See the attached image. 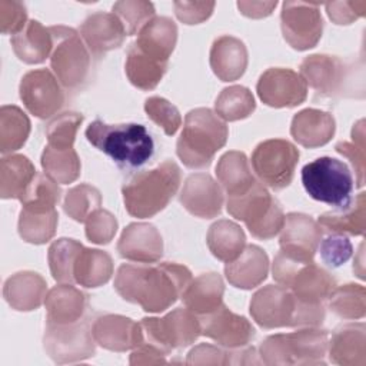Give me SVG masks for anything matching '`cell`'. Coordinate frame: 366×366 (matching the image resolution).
Here are the masks:
<instances>
[{"label": "cell", "instance_id": "obj_2", "mask_svg": "<svg viewBox=\"0 0 366 366\" xmlns=\"http://www.w3.org/2000/svg\"><path fill=\"white\" fill-rule=\"evenodd\" d=\"M180 180V169L173 160H164L154 169L136 173L122 187L127 213L137 219L157 214L177 193Z\"/></svg>", "mask_w": 366, "mask_h": 366}, {"label": "cell", "instance_id": "obj_33", "mask_svg": "<svg viewBox=\"0 0 366 366\" xmlns=\"http://www.w3.org/2000/svg\"><path fill=\"white\" fill-rule=\"evenodd\" d=\"M317 223L330 233L362 236L366 227V193H359L347 204L323 213Z\"/></svg>", "mask_w": 366, "mask_h": 366}, {"label": "cell", "instance_id": "obj_13", "mask_svg": "<svg viewBox=\"0 0 366 366\" xmlns=\"http://www.w3.org/2000/svg\"><path fill=\"white\" fill-rule=\"evenodd\" d=\"M89 322L46 326L43 345L49 357L59 365L81 362L94 356L96 345Z\"/></svg>", "mask_w": 366, "mask_h": 366}, {"label": "cell", "instance_id": "obj_32", "mask_svg": "<svg viewBox=\"0 0 366 366\" xmlns=\"http://www.w3.org/2000/svg\"><path fill=\"white\" fill-rule=\"evenodd\" d=\"M11 47L23 63L39 64L51 54L53 37L40 21L29 20L23 30L11 36Z\"/></svg>", "mask_w": 366, "mask_h": 366}, {"label": "cell", "instance_id": "obj_29", "mask_svg": "<svg viewBox=\"0 0 366 366\" xmlns=\"http://www.w3.org/2000/svg\"><path fill=\"white\" fill-rule=\"evenodd\" d=\"M47 283L36 272H19L10 276L3 286V296L11 309L30 312L40 307L46 299Z\"/></svg>", "mask_w": 366, "mask_h": 366}, {"label": "cell", "instance_id": "obj_9", "mask_svg": "<svg viewBox=\"0 0 366 366\" xmlns=\"http://www.w3.org/2000/svg\"><path fill=\"white\" fill-rule=\"evenodd\" d=\"M302 183L312 199L335 207L347 204L353 192V176L347 164L327 156L303 166Z\"/></svg>", "mask_w": 366, "mask_h": 366}, {"label": "cell", "instance_id": "obj_24", "mask_svg": "<svg viewBox=\"0 0 366 366\" xmlns=\"http://www.w3.org/2000/svg\"><path fill=\"white\" fill-rule=\"evenodd\" d=\"M329 359L340 366L366 365V326L365 323H346L339 326L329 343Z\"/></svg>", "mask_w": 366, "mask_h": 366}, {"label": "cell", "instance_id": "obj_37", "mask_svg": "<svg viewBox=\"0 0 366 366\" xmlns=\"http://www.w3.org/2000/svg\"><path fill=\"white\" fill-rule=\"evenodd\" d=\"M112 274L113 260L109 253L99 249H81L73 269L77 285L83 287H99L107 283Z\"/></svg>", "mask_w": 366, "mask_h": 366}, {"label": "cell", "instance_id": "obj_58", "mask_svg": "<svg viewBox=\"0 0 366 366\" xmlns=\"http://www.w3.org/2000/svg\"><path fill=\"white\" fill-rule=\"evenodd\" d=\"M277 1H237L239 11L250 19H262L272 14Z\"/></svg>", "mask_w": 366, "mask_h": 366}, {"label": "cell", "instance_id": "obj_26", "mask_svg": "<svg viewBox=\"0 0 366 366\" xmlns=\"http://www.w3.org/2000/svg\"><path fill=\"white\" fill-rule=\"evenodd\" d=\"M269 272V257L256 244L244 246L243 252L224 266L227 282L237 289H253L259 286Z\"/></svg>", "mask_w": 366, "mask_h": 366}, {"label": "cell", "instance_id": "obj_15", "mask_svg": "<svg viewBox=\"0 0 366 366\" xmlns=\"http://www.w3.org/2000/svg\"><path fill=\"white\" fill-rule=\"evenodd\" d=\"M299 74L323 97H342L349 92L350 67L336 56L310 54L300 63Z\"/></svg>", "mask_w": 366, "mask_h": 366}, {"label": "cell", "instance_id": "obj_3", "mask_svg": "<svg viewBox=\"0 0 366 366\" xmlns=\"http://www.w3.org/2000/svg\"><path fill=\"white\" fill-rule=\"evenodd\" d=\"M325 313V306L302 303L283 286H264L250 300V315L263 329L316 327L323 323Z\"/></svg>", "mask_w": 366, "mask_h": 366}, {"label": "cell", "instance_id": "obj_4", "mask_svg": "<svg viewBox=\"0 0 366 366\" xmlns=\"http://www.w3.org/2000/svg\"><path fill=\"white\" fill-rule=\"evenodd\" d=\"M86 137L89 143L123 169L143 166L154 152V142L150 133L143 124L137 123L107 124L102 120H94L87 126Z\"/></svg>", "mask_w": 366, "mask_h": 366}, {"label": "cell", "instance_id": "obj_50", "mask_svg": "<svg viewBox=\"0 0 366 366\" xmlns=\"http://www.w3.org/2000/svg\"><path fill=\"white\" fill-rule=\"evenodd\" d=\"M365 122L359 120L352 129L353 143L339 142L335 149L337 153L350 160L355 170L356 187H362L365 183Z\"/></svg>", "mask_w": 366, "mask_h": 366}, {"label": "cell", "instance_id": "obj_7", "mask_svg": "<svg viewBox=\"0 0 366 366\" xmlns=\"http://www.w3.org/2000/svg\"><path fill=\"white\" fill-rule=\"evenodd\" d=\"M226 209L234 219L246 224L253 237L260 240L274 237L285 223L280 203L259 182H254L242 194L227 196Z\"/></svg>", "mask_w": 366, "mask_h": 366}, {"label": "cell", "instance_id": "obj_44", "mask_svg": "<svg viewBox=\"0 0 366 366\" xmlns=\"http://www.w3.org/2000/svg\"><path fill=\"white\" fill-rule=\"evenodd\" d=\"M327 300L330 310L342 319H362L366 313V290L362 285L336 286Z\"/></svg>", "mask_w": 366, "mask_h": 366}, {"label": "cell", "instance_id": "obj_40", "mask_svg": "<svg viewBox=\"0 0 366 366\" xmlns=\"http://www.w3.org/2000/svg\"><path fill=\"white\" fill-rule=\"evenodd\" d=\"M30 134V120L17 106L0 109V152L3 154L19 150Z\"/></svg>", "mask_w": 366, "mask_h": 366}, {"label": "cell", "instance_id": "obj_47", "mask_svg": "<svg viewBox=\"0 0 366 366\" xmlns=\"http://www.w3.org/2000/svg\"><path fill=\"white\" fill-rule=\"evenodd\" d=\"M113 14L122 21L126 36H133L154 17V6L144 0H122L113 4Z\"/></svg>", "mask_w": 366, "mask_h": 366}, {"label": "cell", "instance_id": "obj_28", "mask_svg": "<svg viewBox=\"0 0 366 366\" xmlns=\"http://www.w3.org/2000/svg\"><path fill=\"white\" fill-rule=\"evenodd\" d=\"M177 41L176 23L164 16L153 17L137 33V40L133 43L146 56L169 63Z\"/></svg>", "mask_w": 366, "mask_h": 366}, {"label": "cell", "instance_id": "obj_14", "mask_svg": "<svg viewBox=\"0 0 366 366\" xmlns=\"http://www.w3.org/2000/svg\"><path fill=\"white\" fill-rule=\"evenodd\" d=\"M280 26L283 39L299 51L317 44L323 33V19L319 3L285 1L282 4Z\"/></svg>", "mask_w": 366, "mask_h": 366}, {"label": "cell", "instance_id": "obj_43", "mask_svg": "<svg viewBox=\"0 0 366 366\" xmlns=\"http://www.w3.org/2000/svg\"><path fill=\"white\" fill-rule=\"evenodd\" d=\"M256 109L254 97L247 87L230 86L220 92L214 103V113L226 120L236 122L249 117Z\"/></svg>", "mask_w": 366, "mask_h": 366}, {"label": "cell", "instance_id": "obj_42", "mask_svg": "<svg viewBox=\"0 0 366 366\" xmlns=\"http://www.w3.org/2000/svg\"><path fill=\"white\" fill-rule=\"evenodd\" d=\"M84 246L74 240L61 237L54 240L47 252V260L50 266L51 276L59 283H76L73 276V269L79 253Z\"/></svg>", "mask_w": 366, "mask_h": 366}, {"label": "cell", "instance_id": "obj_55", "mask_svg": "<svg viewBox=\"0 0 366 366\" xmlns=\"http://www.w3.org/2000/svg\"><path fill=\"white\" fill-rule=\"evenodd\" d=\"M176 17L184 24H199L207 20L216 3L214 1H174Z\"/></svg>", "mask_w": 366, "mask_h": 366}, {"label": "cell", "instance_id": "obj_11", "mask_svg": "<svg viewBox=\"0 0 366 366\" xmlns=\"http://www.w3.org/2000/svg\"><path fill=\"white\" fill-rule=\"evenodd\" d=\"M147 342L167 355L194 343L202 335L200 319L189 309H174L163 317H144L140 322Z\"/></svg>", "mask_w": 366, "mask_h": 366}, {"label": "cell", "instance_id": "obj_56", "mask_svg": "<svg viewBox=\"0 0 366 366\" xmlns=\"http://www.w3.org/2000/svg\"><path fill=\"white\" fill-rule=\"evenodd\" d=\"M326 13L329 16V19L335 23V24H350L355 20H357L359 17L365 16L366 11V1L360 0V1H332L327 3L326 6Z\"/></svg>", "mask_w": 366, "mask_h": 366}, {"label": "cell", "instance_id": "obj_10", "mask_svg": "<svg viewBox=\"0 0 366 366\" xmlns=\"http://www.w3.org/2000/svg\"><path fill=\"white\" fill-rule=\"evenodd\" d=\"M53 37L50 66L66 89H77L86 83L90 73V53L81 36L67 26L49 27Z\"/></svg>", "mask_w": 366, "mask_h": 366}, {"label": "cell", "instance_id": "obj_8", "mask_svg": "<svg viewBox=\"0 0 366 366\" xmlns=\"http://www.w3.org/2000/svg\"><path fill=\"white\" fill-rule=\"evenodd\" d=\"M273 279L307 305H325L336 287L335 277L315 262H299L279 252L272 266Z\"/></svg>", "mask_w": 366, "mask_h": 366}, {"label": "cell", "instance_id": "obj_20", "mask_svg": "<svg viewBox=\"0 0 366 366\" xmlns=\"http://www.w3.org/2000/svg\"><path fill=\"white\" fill-rule=\"evenodd\" d=\"M179 200L190 214L212 219L222 212L223 192L210 174L194 173L184 180Z\"/></svg>", "mask_w": 366, "mask_h": 366}, {"label": "cell", "instance_id": "obj_31", "mask_svg": "<svg viewBox=\"0 0 366 366\" xmlns=\"http://www.w3.org/2000/svg\"><path fill=\"white\" fill-rule=\"evenodd\" d=\"M224 283L219 273H204L192 279L184 292L182 300L190 312L196 316L207 315L216 310L223 303Z\"/></svg>", "mask_w": 366, "mask_h": 366}, {"label": "cell", "instance_id": "obj_18", "mask_svg": "<svg viewBox=\"0 0 366 366\" xmlns=\"http://www.w3.org/2000/svg\"><path fill=\"white\" fill-rule=\"evenodd\" d=\"M280 232V252L305 263L313 262L323 233L315 219L303 213H289Z\"/></svg>", "mask_w": 366, "mask_h": 366}, {"label": "cell", "instance_id": "obj_22", "mask_svg": "<svg viewBox=\"0 0 366 366\" xmlns=\"http://www.w3.org/2000/svg\"><path fill=\"white\" fill-rule=\"evenodd\" d=\"M117 252L132 262L156 263L163 254V239L150 223H130L122 232Z\"/></svg>", "mask_w": 366, "mask_h": 366}, {"label": "cell", "instance_id": "obj_36", "mask_svg": "<svg viewBox=\"0 0 366 366\" xmlns=\"http://www.w3.org/2000/svg\"><path fill=\"white\" fill-rule=\"evenodd\" d=\"M207 247L212 254L222 262L234 260L246 246V236L243 229L232 220L214 222L206 236Z\"/></svg>", "mask_w": 366, "mask_h": 366}, {"label": "cell", "instance_id": "obj_51", "mask_svg": "<svg viewBox=\"0 0 366 366\" xmlns=\"http://www.w3.org/2000/svg\"><path fill=\"white\" fill-rule=\"evenodd\" d=\"M86 237L96 244H107L117 232L116 217L104 209H96L86 219Z\"/></svg>", "mask_w": 366, "mask_h": 366}, {"label": "cell", "instance_id": "obj_48", "mask_svg": "<svg viewBox=\"0 0 366 366\" xmlns=\"http://www.w3.org/2000/svg\"><path fill=\"white\" fill-rule=\"evenodd\" d=\"M83 122V114L64 112L53 117L46 126L47 144L57 149L73 147L77 130Z\"/></svg>", "mask_w": 366, "mask_h": 366}, {"label": "cell", "instance_id": "obj_38", "mask_svg": "<svg viewBox=\"0 0 366 366\" xmlns=\"http://www.w3.org/2000/svg\"><path fill=\"white\" fill-rule=\"evenodd\" d=\"M169 63L154 60L142 53L133 43L127 50L126 76L130 83L142 90H153L163 79Z\"/></svg>", "mask_w": 366, "mask_h": 366}, {"label": "cell", "instance_id": "obj_34", "mask_svg": "<svg viewBox=\"0 0 366 366\" xmlns=\"http://www.w3.org/2000/svg\"><path fill=\"white\" fill-rule=\"evenodd\" d=\"M37 172L23 154L4 156L0 160V196L21 200Z\"/></svg>", "mask_w": 366, "mask_h": 366}, {"label": "cell", "instance_id": "obj_52", "mask_svg": "<svg viewBox=\"0 0 366 366\" xmlns=\"http://www.w3.org/2000/svg\"><path fill=\"white\" fill-rule=\"evenodd\" d=\"M317 249L320 252L322 260L329 267H333V269L345 264L353 253V246L349 237L340 233L327 234L323 240H320Z\"/></svg>", "mask_w": 366, "mask_h": 366}, {"label": "cell", "instance_id": "obj_35", "mask_svg": "<svg viewBox=\"0 0 366 366\" xmlns=\"http://www.w3.org/2000/svg\"><path fill=\"white\" fill-rule=\"evenodd\" d=\"M216 176L227 196L242 194L256 182L246 154L237 150H230L219 159Z\"/></svg>", "mask_w": 366, "mask_h": 366}, {"label": "cell", "instance_id": "obj_25", "mask_svg": "<svg viewBox=\"0 0 366 366\" xmlns=\"http://www.w3.org/2000/svg\"><path fill=\"white\" fill-rule=\"evenodd\" d=\"M336 130L335 117L319 109H305L293 116L290 124L292 137L303 147L315 149L332 140Z\"/></svg>", "mask_w": 366, "mask_h": 366}, {"label": "cell", "instance_id": "obj_54", "mask_svg": "<svg viewBox=\"0 0 366 366\" xmlns=\"http://www.w3.org/2000/svg\"><path fill=\"white\" fill-rule=\"evenodd\" d=\"M187 365H230L233 363V352L222 347L202 343L194 346L186 359Z\"/></svg>", "mask_w": 366, "mask_h": 366}, {"label": "cell", "instance_id": "obj_19", "mask_svg": "<svg viewBox=\"0 0 366 366\" xmlns=\"http://www.w3.org/2000/svg\"><path fill=\"white\" fill-rule=\"evenodd\" d=\"M202 335L227 349H240L250 343L256 335L252 323L240 315L233 313L223 303L213 312L199 317Z\"/></svg>", "mask_w": 366, "mask_h": 366}, {"label": "cell", "instance_id": "obj_5", "mask_svg": "<svg viewBox=\"0 0 366 366\" xmlns=\"http://www.w3.org/2000/svg\"><path fill=\"white\" fill-rule=\"evenodd\" d=\"M227 136L226 123L214 112L206 107L193 109L184 117L176 153L186 167L204 169L226 144Z\"/></svg>", "mask_w": 366, "mask_h": 366}, {"label": "cell", "instance_id": "obj_46", "mask_svg": "<svg viewBox=\"0 0 366 366\" xmlns=\"http://www.w3.org/2000/svg\"><path fill=\"white\" fill-rule=\"evenodd\" d=\"M60 194L61 190L53 179H50L47 174L37 173L20 202L23 209L47 212L56 209Z\"/></svg>", "mask_w": 366, "mask_h": 366}, {"label": "cell", "instance_id": "obj_45", "mask_svg": "<svg viewBox=\"0 0 366 366\" xmlns=\"http://www.w3.org/2000/svg\"><path fill=\"white\" fill-rule=\"evenodd\" d=\"M102 204L100 192L87 183L71 187L64 197V213L79 223H84L86 219Z\"/></svg>", "mask_w": 366, "mask_h": 366}, {"label": "cell", "instance_id": "obj_27", "mask_svg": "<svg viewBox=\"0 0 366 366\" xmlns=\"http://www.w3.org/2000/svg\"><path fill=\"white\" fill-rule=\"evenodd\" d=\"M49 325H69L81 320L87 307V295L71 283H60L50 289L44 299Z\"/></svg>", "mask_w": 366, "mask_h": 366}, {"label": "cell", "instance_id": "obj_1", "mask_svg": "<svg viewBox=\"0 0 366 366\" xmlns=\"http://www.w3.org/2000/svg\"><path fill=\"white\" fill-rule=\"evenodd\" d=\"M190 282L192 273L183 264L124 263L117 269L114 289L126 302L140 305L144 312L160 313L182 297Z\"/></svg>", "mask_w": 366, "mask_h": 366}, {"label": "cell", "instance_id": "obj_57", "mask_svg": "<svg viewBox=\"0 0 366 366\" xmlns=\"http://www.w3.org/2000/svg\"><path fill=\"white\" fill-rule=\"evenodd\" d=\"M166 352L159 349L152 343H142L136 349H133L130 355V365H159L166 363Z\"/></svg>", "mask_w": 366, "mask_h": 366}, {"label": "cell", "instance_id": "obj_41", "mask_svg": "<svg viewBox=\"0 0 366 366\" xmlns=\"http://www.w3.org/2000/svg\"><path fill=\"white\" fill-rule=\"evenodd\" d=\"M59 223V213L57 210H47V212H39V210H29L21 209L19 216V234L20 237L33 244H43L56 233Z\"/></svg>", "mask_w": 366, "mask_h": 366}, {"label": "cell", "instance_id": "obj_16", "mask_svg": "<svg viewBox=\"0 0 366 366\" xmlns=\"http://www.w3.org/2000/svg\"><path fill=\"white\" fill-rule=\"evenodd\" d=\"M24 107L39 119L56 114L64 103V93L57 77L47 69L27 71L19 86Z\"/></svg>", "mask_w": 366, "mask_h": 366}, {"label": "cell", "instance_id": "obj_6", "mask_svg": "<svg viewBox=\"0 0 366 366\" xmlns=\"http://www.w3.org/2000/svg\"><path fill=\"white\" fill-rule=\"evenodd\" d=\"M329 335L326 330L305 327L292 333L267 336L259 355L266 365H325Z\"/></svg>", "mask_w": 366, "mask_h": 366}, {"label": "cell", "instance_id": "obj_17", "mask_svg": "<svg viewBox=\"0 0 366 366\" xmlns=\"http://www.w3.org/2000/svg\"><path fill=\"white\" fill-rule=\"evenodd\" d=\"M259 99L270 107H296L307 97V84L302 76L290 69H267L256 86Z\"/></svg>", "mask_w": 366, "mask_h": 366}, {"label": "cell", "instance_id": "obj_12", "mask_svg": "<svg viewBox=\"0 0 366 366\" xmlns=\"http://www.w3.org/2000/svg\"><path fill=\"white\" fill-rule=\"evenodd\" d=\"M299 150L285 139H269L256 146L252 167L262 183L274 190L287 187L295 176Z\"/></svg>", "mask_w": 366, "mask_h": 366}, {"label": "cell", "instance_id": "obj_21", "mask_svg": "<svg viewBox=\"0 0 366 366\" xmlns=\"http://www.w3.org/2000/svg\"><path fill=\"white\" fill-rule=\"evenodd\" d=\"M94 342L112 352H126L136 349L144 342L140 323L122 315H103L92 326Z\"/></svg>", "mask_w": 366, "mask_h": 366}, {"label": "cell", "instance_id": "obj_39", "mask_svg": "<svg viewBox=\"0 0 366 366\" xmlns=\"http://www.w3.org/2000/svg\"><path fill=\"white\" fill-rule=\"evenodd\" d=\"M40 163L44 174L60 184L73 183L81 170L80 159L73 147L57 149L47 144L41 153Z\"/></svg>", "mask_w": 366, "mask_h": 366}, {"label": "cell", "instance_id": "obj_49", "mask_svg": "<svg viewBox=\"0 0 366 366\" xmlns=\"http://www.w3.org/2000/svg\"><path fill=\"white\" fill-rule=\"evenodd\" d=\"M147 117L154 122L167 136H173L182 126V116L174 104L160 96H152L144 102Z\"/></svg>", "mask_w": 366, "mask_h": 366}, {"label": "cell", "instance_id": "obj_53", "mask_svg": "<svg viewBox=\"0 0 366 366\" xmlns=\"http://www.w3.org/2000/svg\"><path fill=\"white\" fill-rule=\"evenodd\" d=\"M27 24L26 6L21 1L1 0L0 1V30L4 34L13 36Z\"/></svg>", "mask_w": 366, "mask_h": 366}, {"label": "cell", "instance_id": "obj_30", "mask_svg": "<svg viewBox=\"0 0 366 366\" xmlns=\"http://www.w3.org/2000/svg\"><path fill=\"white\" fill-rule=\"evenodd\" d=\"M210 67L222 81H234L247 67V49L233 36L217 37L210 49Z\"/></svg>", "mask_w": 366, "mask_h": 366}, {"label": "cell", "instance_id": "obj_23", "mask_svg": "<svg viewBox=\"0 0 366 366\" xmlns=\"http://www.w3.org/2000/svg\"><path fill=\"white\" fill-rule=\"evenodd\" d=\"M80 36L87 49L97 57L123 44L126 31L113 13L97 11L90 14L80 26Z\"/></svg>", "mask_w": 366, "mask_h": 366}]
</instances>
